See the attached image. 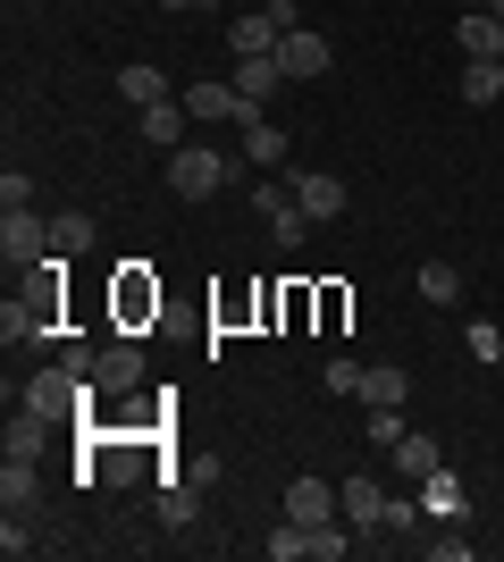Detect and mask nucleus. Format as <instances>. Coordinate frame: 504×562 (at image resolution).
Instances as JSON below:
<instances>
[{
    "mask_svg": "<svg viewBox=\"0 0 504 562\" xmlns=\"http://www.w3.org/2000/svg\"><path fill=\"white\" fill-rule=\"evenodd\" d=\"M278 68H287L294 85H312V76H328V68H336V50H328V34H312V25H294L287 43H278Z\"/></svg>",
    "mask_w": 504,
    "mask_h": 562,
    "instance_id": "obj_7",
    "label": "nucleus"
},
{
    "mask_svg": "<svg viewBox=\"0 0 504 562\" xmlns=\"http://www.w3.org/2000/svg\"><path fill=\"white\" fill-rule=\"evenodd\" d=\"M278 43H287V25L269 18V9H244V18H227V50H236V59H278Z\"/></svg>",
    "mask_w": 504,
    "mask_h": 562,
    "instance_id": "obj_6",
    "label": "nucleus"
},
{
    "mask_svg": "<svg viewBox=\"0 0 504 562\" xmlns=\"http://www.w3.org/2000/svg\"><path fill=\"white\" fill-rule=\"evenodd\" d=\"M455 43H462V59H504V18L496 9H462Z\"/></svg>",
    "mask_w": 504,
    "mask_h": 562,
    "instance_id": "obj_8",
    "label": "nucleus"
},
{
    "mask_svg": "<svg viewBox=\"0 0 504 562\" xmlns=\"http://www.w3.org/2000/svg\"><path fill=\"white\" fill-rule=\"evenodd\" d=\"M51 428H59V420H43V412H18V420H9V437H0V453H25V462H34Z\"/></svg>",
    "mask_w": 504,
    "mask_h": 562,
    "instance_id": "obj_20",
    "label": "nucleus"
},
{
    "mask_svg": "<svg viewBox=\"0 0 504 562\" xmlns=\"http://www.w3.org/2000/svg\"><path fill=\"white\" fill-rule=\"evenodd\" d=\"M287 520H303V529L336 520V487L328 479H287Z\"/></svg>",
    "mask_w": 504,
    "mask_h": 562,
    "instance_id": "obj_12",
    "label": "nucleus"
},
{
    "mask_svg": "<svg viewBox=\"0 0 504 562\" xmlns=\"http://www.w3.org/2000/svg\"><path fill=\"white\" fill-rule=\"evenodd\" d=\"M152 9H202V0H152Z\"/></svg>",
    "mask_w": 504,
    "mask_h": 562,
    "instance_id": "obj_32",
    "label": "nucleus"
},
{
    "mask_svg": "<svg viewBox=\"0 0 504 562\" xmlns=\"http://www.w3.org/2000/svg\"><path fill=\"white\" fill-rule=\"evenodd\" d=\"M496 68H504V59H496Z\"/></svg>",
    "mask_w": 504,
    "mask_h": 562,
    "instance_id": "obj_35",
    "label": "nucleus"
},
{
    "mask_svg": "<svg viewBox=\"0 0 504 562\" xmlns=\"http://www.w3.org/2000/svg\"><path fill=\"white\" fill-rule=\"evenodd\" d=\"M25 412H43V420H68V412H85V403H101V386L85 370H68V361H51V370L25 378Z\"/></svg>",
    "mask_w": 504,
    "mask_h": 562,
    "instance_id": "obj_2",
    "label": "nucleus"
},
{
    "mask_svg": "<svg viewBox=\"0 0 504 562\" xmlns=\"http://www.w3.org/2000/svg\"><path fill=\"white\" fill-rule=\"evenodd\" d=\"M0 211H34V177H25V168L0 177Z\"/></svg>",
    "mask_w": 504,
    "mask_h": 562,
    "instance_id": "obj_25",
    "label": "nucleus"
},
{
    "mask_svg": "<svg viewBox=\"0 0 504 562\" xmlns=\"http://www.w3.org/2000/svg\"><path fill=\"white\" fill-rule=\"evenodd\" d=\"M93 386H101V395H135V386H144V345H135V336L101 345L93 352Z\"/></svg>",
    "mask_w": 504,
    "mask_h": 562,
    "instance_id": "obj_5",
    "label": "nucleus"
},
{
    "mask_svg": "<svg viewBox=\"0 0 504 562\" xmlns=\"http://www.w3.org/2000/svg\"><path fill=\"white\" fill-rule=\"evenodd\" d=\"M0 260H9V269H43V260H51V218L0 211Z\"/></svg>",
    "mask_w": 504,
    "mask_h": 562,
    "instance_id": "obj_4",
    "label": "nucleus"
},
{
    "mask_svg": "<svg viewBox=\"0 0 504 562\" xmlns=\"http://www.w3.org/2000/svg\"><path fill=\"white\" fill-rule=\"evenodd\" d=\"M421 495H429V513H462V487L437 470V479H421Z\"/></svg>",
    "mask_w": 504,
    "mask_h": 562,
    "instance_id": "obj_28",
    "label": "nucleus"
},
{
    "mask_svg": "<svg viewBox=\"0 0 504 562\" xmlns=\"http://www.w3.org/2000/svg\"><path fill=\"white\" fill-rule=\"evenodd\" d=\"M294 202H303V218H312V227H328V218L345 211V186H336L328 168H303V177H294Z\"/></svg>",
    "mask_w": 504,
    "mask_h": 562,
    "instance_id": "obj_10",
    "label": "nucleus"
},
{
    "mask_svg": "<svg viewBox=\"0 0 504 562\" xmlns=\"http://www.w3.org/2000/svg\"><path fill=\"white\" fill-rule=\"evenodd\" d=\"M488 9H496V18H504V0H488Z\"/></svg>",
    "mask_w": 504,
    "mask_h": 562,
    "instance_id": "obj_34",
    "label": "nucleus"
},
{
    "mask_svg": "<svg viewBox=\"0 0 504 562\" xmlns=\"http://www.w3.org/2000/svg\"><path fill=\"white\" fill-rule=\"evenodd\" d=\"M404 395H412L404 370H361V395H354V403H361V412H395Z\"/></svg>",
    "mask_w": 504,
    "mask_h": 562,
    "instance_id": "obj_15",
    "label": "nucleus"
},
{
    "mask_svg": "<svg viewBox=\"0 0 504 562\" xmlns=\"http://www.w3.org/2000/svg\"><path fill=\"white\" fill-rule=\"evenodd\" d=\"M462 9H488V0H462Z\"/></svg>",
    "mask_w": 504,
    "mask_h": 562,
    "instance_id": "obj_33",
    "label": "nucleus"
},
{
    "mask_svg": "<svg viewBox=\"0 0 504 562\" xmlns=\"http://www.w3.org/2000/svg\"><path fill=\"white\" fill-rule=\"evenodd\" d=\"M177 101H186L193 126H253V117H261L236 85H227V76H202V85H193V93H177Z\"/></svg>",
    "mask_w": 504,
    "mask_h": 562,
    "instance_id": "obj_3",
    "label": "nucleus"
},
{
    "mask_svg": "<svg viewBox=\"0 0 504 562\" xmlns=\"http://www.w3.org/2000/svg\"><path fill=\"white\" fill-rule=\"evenodd\" d=\"M387 470H404V479H437V470H446V453H437L429 428H404V437H395V453H387Z\"/></svg>",
    "mask_w": 504,
    "mask_h": 562,
    "instance_id": "obj_11",
    "label": "nucleus"
},
{
    "mask_svg": "<svg viewBox=\"0 0 504 562\" xmlns=\"http://www.w3.org/2000/svg\"><path fill=\"white\" fill-rule=\"evenodd\" d=\"M462 345H471V361H480V370H496V361H504V328H496V319H471V328H462Z\"/></svg>",
    "mask_w": 504,
    "mask_h": 562,
    "instance_id": "obj_22",
    "label": "nucleus"
},
{
    "mask_svg": "<svg viewBox=\"0 0 504 562\" xmlns=\"http://www.w3.org/2000/svg\"><path fill=\"white\" fill-rule=\"evenodd\" d=\"M395 437H404V403H395V412H370V446L395 453Z\"/></svg>",
    "mask_w": 504,
    "mask_h": 562,
    "instance_id": "obj_26",
    "label": "nucleus"
},
{
    "mask_svg": "<svg viewBox=\"0 0 504 562\" xmlns=\"http://www.w3.org/2000/svg\"><path fill=\"white\" fill-rule=\"evenodd\" d=\"M379 529H387V538H412V529H421V504H387Z\"/></svg>",
    "mask_w": 504,
    "mask_h": 562,
    "instance_id": "obj_30",
    "label": "nucleus"
},
{
    "mask_svg": "<svg viewBox=\"0 0 504 562\" xmlns=\"http://www.w3.org/2000/svg\"><path fill=\"white\" fill-rule=\"evenodd\" d=\"M236 135H244V160H253V168H278V160H287V126L253 117V126H236Z\"/></svg>",
    "mask_w": 504,
    "mask_h": 562,
    "instance_id": "obj_16",
    "label": "nucleus"
},
{
    "mask_svg": "<svg viewBox=\"0 0 504 562\" xmlns=\"http://www.w3.org/2000/svg\"><path fill=\"white\" fill-rule=\"evenodd\" d=\"M34 495H43V470L25 462V453H9V462H0V504H9V513H25Z\"/></svg>",
    "mask_w": 504,
    "mask_h": 562,
    "instance_id": "obj_14",
    "label": "nucleus"
},
{
    "mask_svg": "<svg viewBox=\"0 0 504 562\" xmlns=\"http://www.w3.org/2000/svg\"><path fill=\"white\" fill-rule=\"evenodd\" d=\"M421 294H429V303H462V269H446V260H421Z\"/></svg>",
    "mask_w": 504,
    "mask_h": 562,
    "instance_id": "obj_23",
    "label": "nucleus"
},
{
    "mask_svg": "<svg viewBox=\"0 0 504 562\" xmlns=\"http://www.w3.org/2000/svg\"><path fill=\"white\" fill-rule=\"evenodd\" d=\"M186 126H193L186 101H152V110H144V135L160 143V151H177V143H186Z\"/></svg>",
    "mask_w": 504,
    "mask_h": 562,
    "instance_id": "obj_17",
    "label": "nucleus"
},
{
    "mask_svg": "<svg viewBox=\"0 0 504 562\" xmlns=\"http://www.w3.org/2000/svg\"><path fill=\"white\" fill-rule=\"evenodd\" d=\"M160 520H168V529H186V520H193V487H168L160 495Z\"/></svg>",
    "mask_w": 504,
    "mask_h": 562,
    "instance_id": "obj_29",
    "label": "nucleus"
},
{
    "mask_svg": "<svg viewBox=\"0 0 504 562\" xmlns=\"http://www.w3.org/2000/svg\"><path fill=\"white\" fill-rule=\"evenodd\" d=\"M336 513L354 520V529H379V520H387V495H379V479H370V470H354V479L336 487Z\"/></svg>",
    "mask_w": 504,
    "mask_h": 562,
    "instance_id": "obj_9",
    "label": "nucleus"
},
{
    "mask_svg": "<svg viewBox=\"0 0 504 562\" xmlns=\"http://www.w3.org/2000/svg\"><path fill=\"white\" fill-rule=\"evenodd\" d=\"M119 93L135 101V110H152V101H177V93H168V68H119Z\"/></svg>",
    "mask_w": 504,
    "mask_h": 562,
    "instance_id": "obj_18",
    "label": "nucleus"
},
{
    "mask_svg": "<svg viewBox=\"0 0 504 562\" xmlns=\"http://www.w3.org/2000/svg\"><path fill=\"white\" fill-rule=\"evenodd\" d=\"M462 101H471V110L504 101V68H496V59H471V68H462Z\"/></svg>",
    "mask_w": 504,
    "mask_h": 562,
    "instance_id": "obj_21",
    "label": "nucleus"
},
{
    "mask_svg": "<svg viewBox=\"0 0 504 562\" xmlns=\"http://www.w3.org/2000/svg\"><path fill=\"white\" fill-rule=\"evenodd\" d=\"M244 151H219V143H177V151H168V193H177V202H211V193H227L244 177Z\"/></svg>",
    "mask_w": 504,
    "mask_h": 562,
    "instance_id": "obj_1",
    "label": "nucleus"
},
{
    "mask_svg": "<svg viewBox=\"0 0 504 562\" xmlns=\"http://www.w3.org/2000/svg\"><path fill=\"white\" fill-rule=\"evenodd\" d=\"M119 303H126V319H144V311H152V285H144V278H126V285H119Z\"/></svg>",
    "mask_w": 504,
    "mask_h": 562,
    "instance_id": "obj_31",
    "label": "nucleus"
},
{
    "mask_svg": "<svg viewBox=\"0 0 504 562\" xmlns=\"http://www.w3.org/2000/svg\"><path fill=\"white\" fill-rule=\"evenodd\" d=\"M34 546H43V538H34V529H25V520H18V513L0 520V554H9V562H18V554H34Z\"/></svg>",
    "mask_w": 504,
    "mask_h": 562,
    "instance_id": "obj_27",
    "label": "nucleus"
},
{
    "mask_svg": "<svg viewBox=\"0 0 504 562\" xmlns=\"http://www.w3.org/2000/svg\"><path fill=\"white\" fill-rule=\"evenodd\" d=\"M51 252H59V260L93 252V218H85V211H59V218H51Z\"/></svg>",
    "mask_w": 504,
    "mask_h": 562,
    "instance_id": "obj_19",
    "label": "nucleus"
},
{
    "mask_svg": "<svg viewBox=\"0 0 504 562\" xmlns=\"http://www.w3.org/2000/svg\"><path fill=\"white\" fill-rule=\"evenodd\" d=\"M227 85H236L253 110H269V93H278V85H294V76L278 68V59H236V76H227Z\"/></svg>",
    "mask_w": 504,
    "mask_h": 562,
    "instance_id": "obj_13",
    "label": "nucleus"
},
{
    "mask_svg": "<svg viewBox=\"0 0 504 562\" xmlns=\"http://www.w3.org/2000/svg\"><path fill=\"white\" fill-rule=\"evenodd\" d=\"M269 235H278L287 252H294V244H303V235H312V218H303V202H294V193H287V202H278V211H269Z\"/></svg>",
    "mask_w": 504,
    "mask_h": 562,
    "instance_id": "obj_24",
    "label": "nucleus"
}]
</instances>
